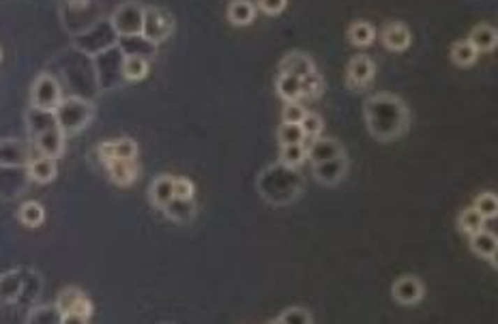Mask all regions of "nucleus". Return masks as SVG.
<instances>
[{"instance_id": "f257e3e1", "label": "nucleus", "mask_w": 498, "mask_h": 324, "mask_svg": "<svg viewBox=\"0 0 498 324\" xmlns=\"http://www.w3.org/2000/svg\"><path fill=\"white\" fill-rule=\"evenodd\" d=\"M365 116L372 135L378 140H393L406 129L408 114L404 103L393 95H376L365 103Z\"/></svg>"}, {"instance_id": "f03ea898", "label": "nucleus", "mask_w": 498, "mask_h": 324, "mask_svg": "<svg viewBox=\"0 0 498 324\" xmlns=\"http://www.w3.org/2000/svg\"><path fill=\"white\" fill-rule=\"evenodd\" d=\"M91 119H93V103L78 97L63 99L54 110V121L65 135L78 133L91 123Z\"/></svg>"}, {"instance_id": "7ed1b4c3", "label": "nucleus", "mask_w": 498, "mask_h": 324, "mask_svg": "<svg viewBox=\"0 0 498 324\" xmlns=\"http://www.w3.org/2000/svg\"><path fill=\"white\" fill-rule=\"evenodd\" d=\"M63 101L61 84L56 82V78L41 73L37 82L33 84V105L39 112H54L56 105Z\"/></svg>"}, {"instance_id": "20e7f679", "label": "nucleus", "mask_w": 498, "mask_h": 324, "mask_svg": "<svg viewBox=\"0 0 498 324\" xmlns=\"http://www.w3.org/2000/svg\"><path fill=\"white\" fill-rule=\"evenodd\" d=\"M112 24L116 28V33L123 35V37H136L142 35V26H144V9L129 3L116 9Z\"/></svg>"}, {"instance_id": "39448f33", "label": "nucleus", "mask_w": 498, "mask_h": 324, "mask_svg": "<svg viewBox=\"0 0 498 324\" xmlns=\"http://www.w3.org/2000/svg\"><path fill=\"white\" fill-rule=\"evenodd\" d=\"M172 33V17L163 9H146L142 37L151 43H161Z\"/></svg>"}, {"instance_id": "423d86ee", "label": "nucleus", "mask_w": 498, "mask_h": 324, "mask_svg": "<svg viewBox=\"0 0 498 324\" xmlns=\"http://www.w3.org/2000/svg\"><path fill=\"white\" fill-rule=\"evenodd\" d=\"M374 73H376L374 61H372L369 56H365V54H359V56H355L353 61L348 63L346 82H348L350 88L359 91V88H365L374 80Z\"/></svg>"}, {"instance_id": "0eeeda50", "label": "nucleus", "mask_w": 498, "mask_h": 324, "mask_svg": "<svg viewBox=\"0 0 498 324\" xmlns=\"http://www.w3.org/2000/svg\"><path fill=\"white\" fill-rule=\"evenodd\" d=\"M35 144H37V151L41 155L56 159V157H61L63 151H65V133L58 129V125H52V127L37 133Z\"/></svg>"}, {"instance_id": "6e6552de", "label": "nucleus", "mask_w": 498, "mask_h": 324, "mask_svg": "<svg viewBox=\"0 0 498 324\" xmlns=\"http://www.w3.org/2000/svg\"><path fill=\"white\" fill-rule=\"evenodd\" d=\"M393 299L402 305H417L423 299V284L413 275L400 277L393 284Z\"/></svg>"}, {"instance_id": "1a4fd4ad", "label": "nucleus", "mask_w": 498, "mask_h": 324, "mask_svg": "<svg viewBox=\"0 0 498 324\" xmlns=\"http://www.w3.org/2000/svg\"><path fill=\"white\" fill-rule=\"evenodd\" d=\"M380 41L391 52H404L410 45V31L402 22H389L383 31H380Z\"/></svg>"}, {"instance_id": "9d476101", "label": "nucleus", "mask_w": 498, "mask_h": 324, "mask_svg": "<svg viewBox=\"0 0 498 324\" xmlns=\"http://www.w3.org/2000/svg\"><path fill=\"white\" fill-rule=\"evenodd\" d=\"M344 155V149L339 146L337 140L333 138H314L312 144H309V149H307V159L312 163H322V161H329V159H335Z\"/></svg>"}, {"instance_id": "9b49d317", "label": "nucleus", "mask_w": 498, "mask_h": 324, "mask_svg": "<svg viewBox=\"0 0 498 324\" xmlns=\"http://www.w3.org/2000/svg\"><path fill=\"white\" fill-rule=\"evenodd\" d=\"M348 168V161L344 155L329 159V161H322V163H314V176L322 183V185H335L344 179Z\"/></svg>"}, {"instance_id": "f8f14e48", "label": "nucleus", "mask_w": 498, "mask_h": 324, "mask_svg": "<svg viewBox=\"0 0 498 324\" xmlns=\"http://www.w3.org/2000/svg\"><path fill=\"white\" fill-rule=\"evenodd\" d=\"M99 155L103 161L108 159H136L138 155V146L133 140L123 138V140H116V142H108L99 146Z\"/></svg>"}, {"instance_id": "ddd939ff", "label": "nucleus", "mask_w": 498, "mask_h": 324, "mask_svg": "<svg viewBox=\"0 0 498 324\" xmlns=\"http://www.w3.org/2000/svg\"><path fill=\"white\" fill-rule=\"evenodd\" d=\"M312 71H316V65H314L312 58L307 54H303V52H292L279 63V73H290V75H297V78H305Z\"/></svg>"}, {"instance_id": "4468645a", "label": "nucleus", "mask_w": 498, "mask_h": 324, "mask_svg": "<svg viewBox=\"0 0 498 324\" xmlns=\"http://www.w3.org/2000/svg\"><path fill=\"white\" fill-rule=\"evenodd\" d=\"M466 41L471 43L479 54H483V52H492V50L496 47L498 33H496V28L490 26V24H479V26L473 28L471 35H468Z\"/></svg>"}, {"instance_id": "2eb2a0df", "label": "nucleus", "mask_w": 498, "mask_h": 324, "mask_svg": "<svg viewBox=\"0 0 498 324\" xmlns=\"http://www.w3.org/2000/svg\"><path fill=\"white\" fill-rule=\"evenodd\" d=\"M471 249L481 256V258H488L492 260V264H496V251H498V239H496V234L494 232H488L485 228L471 234Z\"/></svg>"}, {"instance_id": "dca6fc26", "label": "nucleus", "mask_w": 498, "mask_h": 324, "mask_svg": "<svg viewBox=\"0 0 498 324\" xmlns=\"http://www.w3.org/2000/svg\"><path fill=\"white\" fill-rule=\"evenodd\" d=\"M108 170L116 185H131L138 176V165L133 159H108Z\"/></svg>"}, {"instance_id": "f3484780", "label": "nucleus", "mask_w": 498, "mask_h": 324, "mask_svg": "<svg viewBox=\"0 0 498 324\" xmlns=\"http://www.w3.org/2000/svg\"><path fill=\"white\" fill-rule=\"evenodd\" d=\"M28 174H31V179L35 183H41V185L52 183L56 179V159L45 157V155L33 159L31 165H28Z\"/></svg>"}, {"instance_id": "a211bd4d", "label": "nucleus", "mask_w": 498, "mask_h": 324, "mask_svg": "<svg viewBox=\"0 0 498 324\" xmlns=\"http://www.w3.org/2000/svg\"><path fill=\"white\" fill-rule=\"evenodd\" d=\"M256 17V7L251 0H232L228 7V20L234 26H249Z\"/></svg>"}, {"instance_id": "6ab92c4d", "label": "nucleus", "mask_w": 498, "mask_h": 324, "mask_svg": "<svg viewBox=\"0 0 498 324\" xmlns=\"http://www.w3.org/2000/svg\"><path fill=\"white\" fill-rule=\"evenodd\" d=\"M275 88H277V95L284 101H299L301 99V78H297V75L279 73Z\"/></svg>"}, {"instance_id": "aec40b11", "label": "nucleus", "mask_w": 498, "mask_h": 324, "mask_svg": "<svg viewBox=\"0 0 498 324\" xmlns=\"http://www.w3.org/2000/svg\"><path fill=\"white\" fill-rule=\"evenodd\" d=\"M348 39L357 47H367L376 41V28L369 22H355L348 28Z\"/></svg>"}, {"instance_id": "412c9836", "label": "nucleus", "mask_w": 498, "mask_h": 324, "mask_svg": "<svg viewBox=\"0 0 498 324\" xmlns=\"http://www.w3.org/2000/svg\"><path fill=\"white\" fill-rule=\"evenodd\" d=\"M146 73H149V63H146L144 56H140V54L125 56V61H123V78L125 80L140 82L146 78Z\"/></svg>"}, {"instance_id": "4be33fe9", "label": "nucleus", "mask_w": 498, "mask_h": 324, "mask_svg": "<svg viewBox=\"0 0 498 324\" xmlns=\"http://www.w3.org/2000/svg\"><path fill=\"white\" fill-rule=\"evenodd\" d=\"M172 198H174V179L172 176H159V179H155L153 185H151L153 204H157L159 209H163Z\"/></svg>"}, {"instance_id": "5701e85b", "label": "nucleus", "mask_w": 498, "mask_h": 324, "mask_svg": "<svg viewBox=\"0 0 498 324\" xmlns=\"http://www.w3.org/2000/svg\"><path fill=\"white\" fill-rule=\"evenodd\" d=\"M479 58V52L468 43V41H457L453 43L451 47V61L457 65V67H471L475 61Z\"/></svg>"}, {"instance_id": "b1692460", "label": "nucleus", "mask_w": 498, "mask_h": 324, "mask_svg": "<svg viewBox=\"0 0 498 324\" xmlns=\"http://www.w3.org/2000/svg\"><path fill=\"white\" fill-rule=\"evenodd\" d=\"M163 211L168 213L170 219H177V221H187L193 217V204L191 200H181V198H172L166 206Z\"/></svg>"}, {"instance_id": "393cba45", "label": "nucleus", "mask_w": 498, "mask_h": 324, "mask_svg": "<svg viewBox=\"0 0 498 324\" xmlns=\"http://www.w3.org/2000/svg\"><path fill=\"white\" fill-rule=\"evenodd\" d=\"M457 226L462 232H468V234H475L479 230L485 228V219L481 217V213L475 209V206H471V209H464L457 217Z\"/></svg>"}, {"instance_id": "a878e982", "label": "nucleus", "mask_w": 498, "mask_h": 324, "mask_svg": "<svg viewBox=\"0 0 498 324\" xmlns=\"http://www.w3.org/2000/svg\"><path fill=\"white\" fill-rule=\"evenodd\" d=\"M279 159L286 168H299L305 159H307V151L303 149V144H286L281 146V153H279Z\"/></svg>"}, {"instance_id": "bb28decb", "label": "nucleus", "mask_w": 498, "mask_h": 324, "mask_svg": "<svg viewBox=\"0 0 498 324\" xmlns=\"http://www.w3.org/2000/svg\"><path fill=\"white\" fill-rule=\"evenodd\" d=\"M45 219V211L39 202H26L20 209V221L28 228H37Z\"/></svg>"}, {"instance_id": "cd10ccee", "label": "nucleus", "mask_w": 498, "mask_h": 324, "mask_svg": "<svg viewBox=\"0 0 498 324\" xmlns=\"http://www.w3.org/2000/svg\"><path fill=\"white\" fill-rule=\"evenodd\" d=\"M91 314H93L91 301L82 297L67 314L61 316V322H67V324H71V322H89V320H91Z\"/></svg>"}, {"instance_id": "c85d7f7f", "label": "nucleus", "mask_w": 498, "mask_h": 324, "mask_svg": "<svg viewBox=\"0 0 498 324\" xmlns=\"http://www.w3.org/2000/svg\"><path fill=\"white\" fill-rule=\"evenodd\" d=\"M475 209L481 213V217L488 221V219H494L498 215V200L492 191H483L475 198Z\"/></svg>"}, {"instance_id": "c756f323", "label": "nucleus", "mask_w": 498, "mask_h": 324, "mask_svg": "<svg viewBox=\"0 0 498 324\" xmlns=\"http://www.w3.org/2000/svg\"><path fill=\"white\" fill-rule=\"evenodd\" d=\"M322 91H325V82H322L318 71H312L305 78H301V97L316 99L322 95Z\"/></svg>"}, {"instance_id": "7c9ffc66", "label": "nucleus", "mask_w": 498, "mask_h": 324, "mask_svg": "<svg viewBox=\"0 0 498 324\" xmlns=\"http://www.w3.org/2000/svg\"><path fill=\"white\" fill-rule=\"evenodd\" d=\"M305 135H303V129H301L299 123H281L279 129H277V140H279L281 146H286V144H299Z\"/></svg>"}, {"instance_id": "2f4dec72", "label": "nucleus", "mask_w": 498, "mask_h": 324, "mask_svg": "<svg viewBox=\"0 0 498 324\" xmlns=\"http://www.w3.org/2000/svg\"><path fill=\"white\" fill-rule=\"evenodd\" d=\"M277 322H281V324H309V322H314V318L303 307H290L277 318Z\"/></svg>"}, {"instance_id": "473e14b6", "label": "nucleus", "mask_w": 498, "mask_h": 324, "mask_svg": "<svg viewBox=\"0 0 498 324\" xmlns=\"http://www.w3.org/2000/svg\"><path fill=\"white\" fill-rule=\"evenodd\" d=\"M299 125L303 129V135H307V138H318L322 133V119L314 112H307Z\"/></svg>"}, {"instance_id": "72a5a7b5", "label": "nucleus", "mask_w": 498, "mask_h": 324, "mask_svg": "<svg viewBox=\"0 0 498 324\" xmlns=\"http://www.w3.org/2000/svg\"><path fill=\"white\" fill-rule=\"evenodd\" d=\"M305 114H307V110L299 101H286L281 119H284V123H301Z\"/></svg>"}, {"instance_id": "f704fd0d", "label": "nucleus", "mask_w": 498, "mask_h": 324, "mask_svg": "<svg viewBox=\"0 0 498 324\" xmlns=\"http://www.w3.org/2000/svg\"><path fill=\"white\" fill-rule=\"evenodd\" d=\"M80 299H82V294H80L78 290H73V288H71V290H65V292L61 294V297H58L56 309L61 311V316H63V314H67V311H69V309H71Z\"/></svg>"}, {"instance_id": "c9c22d12", "label": "nucleus", "mask_w": 498, "mask_h": 324, "mask_svg": "<svg viewBox=\"0 0 498 324\" xmlns=\"http://www.w3.org/2000/svg\"><path fill=\"white\" fill-rule=\"evenodd\" d=\"M193 183L189 179H174V198L181 200H193Z\"/></svg>"}, {"instance_id": "e433bc0d", "label": "nucleus", "mask_w": 498, "mask_h": 324, "mask_svg": "<svg viewBox=\"0 0 498 324\" xmlns=\"http://www.w3.org/2000/svg\"><path fill=\"white\" fill-rule=\"evenodd\" d=\"M288 5V0H258V9L267 15H279Z\"/></svg>"}, {"instance_id": "4c0bfd02", "label": "nucleus", "mask_w": 498, "mask_h": 324, "mask_svg": "<svg viewBox=\"0 0 498 324\" xmlns=\"http://www.w3.org/2000/svg\"><path fill=\"white\" fill-rule=\"evenodd\" d=\"M0 58H3V52H0Z\"/></svg>"}]
</instances>
